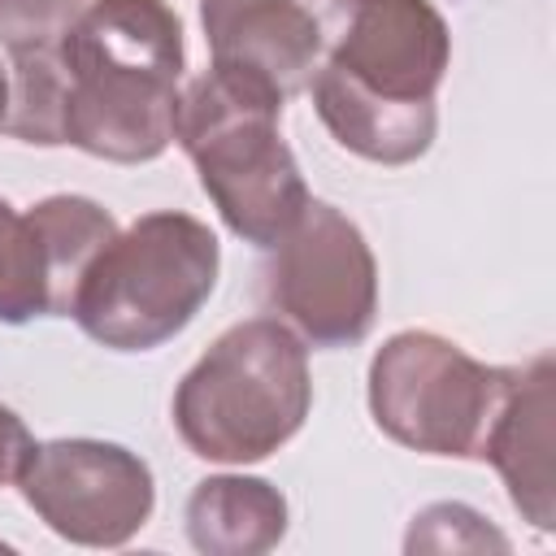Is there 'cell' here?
I'll return each instance as SVG.
<instances>
[{
  "label": "cell",
  "instance_id": "1",
  "mask_svg": "<svg viewBox=\"0 0 556 556\" xmlns=\"http://www.w3.org/2000/svg\"><path fill=\"white\" fill-rule=\"evenodd\" d=\"M56 61L65 74L61 143L113 165L156 161L174 143L187 43L165 0H87Z\"/></svg>",
  "mask_w": 556,
  "mask_h": 556
},
{
  "label": "cell",
  "instance_id": "2",
  "mask_svg": "<svg viewBox=\"0 0 556 556\" xmlns=\"http://www.w3.org/2000/svg\"><path fill=\"white\" fill-rule=\"evenodd\" d=\"M313 408L308 343L282 317L226 326L174 387V430L191 456L256 465L287 447Z\"/></svg>",
  "mask_w": 556,
  "mask_h": 556
},
{
  "label": "cell",
  "instance_id": "3",
  "mask_svg": "<svg viewBox=\"0 0 556 556\" xmlns=\"http://www.w3.org/2000/svg\"><path fill=\"white\" fill-rule=\"evenodd\" d=\"M278 122L282 100L213 65L178 91L174 109V143L195 165L217 217L261 252H269L313 200Z\"/></svg>",
  "mask_w": 556,
  "mask_h": 556
},
{
  "label": "cell",
  "instance_id": "4",
  "mask_svg": "<svg viewBox=\"0 0 556 556\" xmlns=\"http://www.w3.org/2000/svg\"><path fill=\"white\" fill-rule=\"evenodd\" d=\"M222 274V243L208 222L156 208L117 230L74 291L70 317L113 352H152L182 334L208 304Z\"/></svg>",
  "mask_w": 556,
  "mask_h": 556
},
{
  "label": "cell",
  "instance_id": "5",
  "mask_svg": "<svg viewBox=\"0 0 556 556\" xmlns=\"http://www.w3.org/2000/svg\"><path fill=\"white\" fill-rule=\"evenodd\" d=\"M517 365H486L434 330H400L369 361L374 426L421 456L482 460Z\"/></svg>",
  "mask_w": 556,
  "mask_h": 556
},
{
  "label": "cell",
  "instance_id": "6",
  "mask_svg": "<svg viewBox=\"0 0 556 556\" xmlns=\"http://www.w3.org/2000/svg\"><path fill=\"white\" fill-rule=\"evenodd\" d=\"M265 300L308 348H356L378 317V261L365 230L343 208L308 200L269 248Z\"/></svg>",
  "mask_w": 556,
  "mask_h": 556
},
{
  "label": "cell",
  "instance_id": "7",
  "mask_svg": "<svg viewBox=\"0 0 556 556\" xmlns=\"http://www.w3.org/2000/svg\"><path fill=\"white\" fill-rule=\"evenodd\" d=\"M13 486L56 539L78 547H126L156 508L152 465L113 439L35 443Z\"/></svg>",
  "mask_w": 556,
  "mask_h": 556
},
{
  "label": "cell",
  "instance_id": "8",
  "mask_svg": "<svg viewBox=\"0 0 556 556\" xmlns=\"http://www.w3.org/2000/svg\"><path fill=\"white\" fill-rule=\"evenodd\" d=\"M321 65L387 104H434L452 30L430 0H321Z\"/></svg>",
  "mask_w": 556,
  "mask_h": 556
},
{
  "label": "cell",
  "instance_id": "9",
  "mask_svg": "<svg viewBox=\"0 0 556 556\" xmlns=\"http://www.w3.org/2000/svg\"><path fill=\"white\" fill-rule=\"evenodd\" d=\"M200 26L213 70L282 104L308 91L326 52L317 0H200Z\"/></svg>",
  "mask_w": 556,
  "mask_h": 556
},
{
  "label": "cell",
  "instance_id": "10",
  "mask_svg": "<svg viewBox=\"0 0 556 556\" xmlns=\"http://www.w3.org/2000/svg\"><path fill=\"white\" fill-rule=\"evenodd\" d=\"M552 356L539 352L526 365H517L513 387L486 430L482 460L500 473L513 508L534 530L556 526V500H552Z\"/></svg>",
  "mask_w": 556,
  "mask_h": 556
},
{
  "label": "cell",
  "instance_id": "11",
  "mask_svg": "<svg viewBox=\"0 0 556 556\" xmlns=\"http://www.w3.org/2000/svg\"><path fill=\"white\" fill-rule=\"evenodd\" d=\"M313 109L330 139L348 148L361 161L374 165H413L417 156L430 152L434 130H439V109L434 104H387L330 65H317L313 83Z\"/></svg>",
  "mask_w": 556,
  "mask_h": 556
},
{
  "label": "cell",
  "instance_id": "12",
  "mask_svg": "<svg viewBox=\"0 0 556 556\" xmlns=\"http://www.w3.org/2000/svg\"><path fill=\"white\" fill-rule=\"evenodd\" d=\"M182 521L204 556H261L287 534V495L252 473H213L191 486Z\"/></svg>",
  "mask_w": 556,
  "mask_h": 556
},
{
  "label": "cell",
  "instance_id": "13",
  "mask_svg": "<svg viewBox=\"0 0 556 556\" xmlns=\"http://www.w3.org/2000/svg\"><path fill=\"white\" fill-rule=\"evenodd\" d=\"M30 217L43 235L48 248V269H52V317H70L74 291L100 248L122 230L117 217L96 204L91 195H48L30 204Z\"/></svg>",
  "mask_w": 556,
  "mask_h": 556
},
{
  "label": "cell",
  "instance_id": "14",
  "mask_svg": "<svg viewBox=\"0 0 556 556\" xmlns=\"http://www.w3.org/2000/svg\"><path fill=\"white\" fill-rule=\"evenodd\" d=\"M30 317H52V269L43 235L17 204L0 195V321L22 326Z\"/></svg>",
  "mask_w": 556,
  "mask_h": 556
},
{
  "label": "cell",
  "instance_id": "15",
  "mask_svg": "<svg viewBox=\"0 0 556 556\" xmlns=\"http://www.w3.org/2000/svg\"><path fill=\"white\" fill-rule=\"evenodd\" d=\"M61 104H65V74L56 48L9 56V113L0 135H13L35 148H61Z\"/></svg>",
  "mask_w": 556,
  "mask_h": 556
},
{
  "label": "cell",
  "instance_id": "16",
  "mask_svg": "<svg viewBox=\"0 0 556 556\" xmlns=\"http://www.w3.org/2000/svg\"><path fill=\"white\" fill-rule=\"evenodd\" d=\"M417 547H430V552H478V547H508V539L500 530L486 526L482 513H473L469 504H430L413 517V530L404 539V552H417Z\"/></svg>",
  "mask_w": 556,
  "mask_h": 556
},
{
  "label": "cell",
  "instance_id": "17",
  "mask_svg": "<svg viewBox=\"0 0 556 556\" xmlns=\"http://www.w3.org/2000/svg\"><path fill=\"white\" fill-rule=\"evenodd\" d=\"M87 0H0V48L9 56L56 48Z\"/></svg>",
  "mask_w": 556,
  "mask_h": 556
},
{
  "label": "cell",
  "instance_id": "18",
  "mask_svg": "<svg viewBox=\"0 0 556 556\" xmlns=\"http://www.w3.org/2000/svg\"><path fill=\"white\" fill-rule=\"evenodd\" d=\"M30 447H35V439H30L26 421H22L9 404H0V486L17 482V473H22L26 456H30Z\"/></svg>",
  "mask_w": 556,
  "mask_h": 556
},
{
  "label": "cell",
  "instance_id": "19",
  "mask_svg": "<svg viewBox=\"0 0 556 556\" xmlns=\"http://www.w3.org/2000/svg\"><path fill=\"white\" fill-rule=\"evenodd\" d=\"M4 113H9V65H0V126H4Z\"/></svg>",
  "mask_w": 556,
  "mask_h": 556
}]
</instances>
